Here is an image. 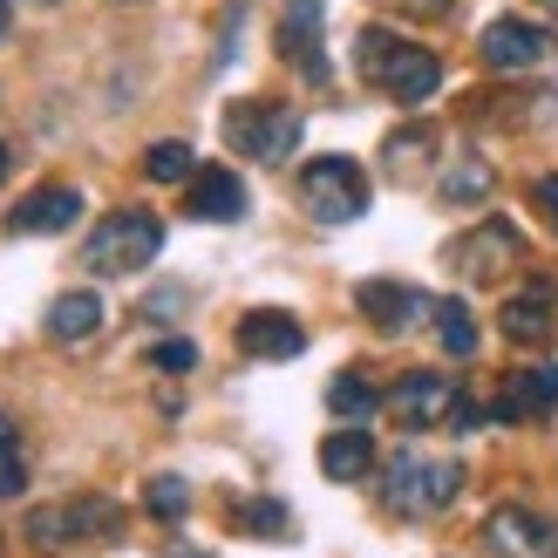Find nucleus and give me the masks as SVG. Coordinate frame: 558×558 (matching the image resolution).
I'll return each mask as SVG.
<instances>
[{"instance_id":"f257e3e1","label":"nucleus","mask_w":558,"mask_h":558,"mask_svg":"<svg viewBox=\"0 0 558 558\" xmlns=\"http://www.w3.org/2000/svg\"><path fill=\"white\" fill-rule=\"evenodd\" d=\"M354 69H361L368 89H381L388 102H402V109L429 102L442 89V62H436V54L402 41V35H388V27H361V35H354Z\"/></svg>"},{"instance_id":"f03ea898","label":"nucleus","mask_w":558,"mask_h":558,"mask_svg":"<svg viewBox=\"0 0 558 558\" xmlns=\"http://www.w3.org/2000/svg\"><path fill=\"white\" fill-rule=\"evenodd\" d=\"M463 490V463L457 457H423V450H402L381 477V505L396 518H436L450 511Z\"/></svg>"},{"instance_id":"7ed1b4c3","label":"nucleus","mask_w":558,"mask_h":558,"mask_svg":"<svg viewBox=\"0 0 558 558\" xmlns=\"http://www.w3.org/2000/svg\"><path fill=\"white\" fill-rule=\"evenodd\" d=\"M157 253H163V218L130 205V211H109L102 226L89 232V245H82V266L102 272V279H130V272H144Z\"/></svg>"},{"instance_id":"20e7f679","label":"nucleus","mask_w":558,"mask_h":558,"mask_svg":"<svg viewBox=\"0 0 558 558\" xmlns=\"http://www.w3.org/2000/svg\"><path fill=\"white\" fill-rule=\"evenodd\" d=\"M300 109H287V102H272V96H259V102H232L226 109V144L239 150V157H253V163H287L293 150H300Z\"/></svg>"},{"instance_id":"39448f33","label":"nucleus","mask_w":558,"mask_h":558,"mask_svg":"<svg viewBox=\"0 0 558 558\" xmlns=\"http://www.w3.org/2000/svg\"><path fill=\"white\" fill-rule=\"evenodd\" d=\"M300 205H306V218H320V226H354V218L368 211V171H361L354 157H314L300 171Z\"/></svg>"},{"instance_id":"423d86ee","label":"nucleus","mask_w":558,"mask_h":558,"mask_svg":"<svg viewBox=\"0 0 558 558\" xmlns=\"http://www.w3.org/2000/svg\"><path fill=\"white\" fill-rule=\"evenodd\" d=\"M477 54L490 75H538L551 54H558V35L545 21H524V14H497L484 35H477Z\"/></svg>"},{"instance_id":"0eeeda50","label":"nucleus","mask_w":558,"mask_h":558,"mask_svg":"<svg viewBox=\"0 0 558 558\" xmlns=\"http://www.w3.org/2000/svg\"><path fill=\"white\" fill-rule=\"evenodd\" d=\"M524 266V232L511 218H484V226H470V239L457 245V272L470 287H497V279H511Z\"/></svg>"},{"instance_id":"6e6552de","label":"nucleus","mask_w":558,"mask_h":558,"mask_svg":"<svg viewBox=\"0 0 558 558\" xmlns=\"http://www.w3.org/2000/svg\"><path fill=\"white\" fill-rule=\"evenodd\" d=\"M123 524V511L109 505V497H82V505H41V511H27V545H41V551H54V545H75V538H89V532H117Z\"/></svg>"},{"instance_id":"1a4fd4ad","label":"nucleus","mask_w":558,"mask_h":558,"mask_svg":"<svg viewBox=\"0 0 558 558\" xmlns=\"http://www.w3.org/2000/svg\"><path fill=\"white\" fill-rule=\"evenodd\" d=\"M484 545L497 558H558V524L532 505H497L484 518Z\"/></svg>"},{"instance_id":"9d476101","label":"nucleus","mask_w":558,"mask_h":558,"mask_svg":"<svg viewBox=\"0 0 558 558\" xmlns=\"http://www.w3.org/2000/svg\"><path fill=\"white\" fill-rule=\"evenodd\" d=\"M245 178L226 171V163H198V178L184 184V218H198V226H239L245 218Z\"/></svg>"},{"instance_id":"9b49d317","label":"nucleus","mask_w":558,"mask_h":558,"mask_svg":"<svg viewBox=\"0 0 558 558\" xmlns=\"http://www.w3.org/2000/svg\"><path fill=\"white\" fill-rule=\"evenodd\" d=\"M354 306H361V314H368L381 333H415L423 320H436V300L415 293V287H402V279H368V287L354 293Z\"/></svg>"},{"instance_id":"f8f14e48","label":"nucleus","mask_w":558,"mask_h":558,"mask_svg":"<svg viewBox=\"0 0 558 558\" xmlns=\"http://www.w3.org/2000/svg\"><path fill=\"white\" fill-rule=\"evenodd\" d=\"M320 27H327V0H287V14H279V54H287L306 82H327Z\"/></svg>"},{"instance_id":"ddd939ff","label":"nucleus","mask_w":558,"mask_h":558,"mask_svg":"<svg viewBox=\"0 0 558 558\" xmlns=\"http://www.w3.org/2000/svg\"><path fill=\"white\" fill-rule=\"evenodd\" d=\"M75 218H82V191L75 184H41L8 211V232L14 239H54V232H69Z\"/></svg>"},{"instance_id":"4468645a","label":"nucleus","mask_w":558,"mask_h":558,"mask_svg":"<svg viewBox=\"0 0 558 558\" xmlns=\"http://www.w3.org/2000/svg\"><path fill=\"white\" fill-rule=\"evenodd\" d=\"M388 409H396L409 429H429V423H442V415L457 409V381L436 375V368H415V375H402L388 388Z\"/></svg>"},{"instance_id":"2eb2a0df","label":"nucleus","mask_w":558,"mask_h":558,"mask_svg":"<svg viewBox=\"0 0 558 558\" xmlns=\"http://www.w3.org/2000/svg\"><path fill=\"white\" fill-rule=\"evenodd\" d=\"M239 348L253 361H293V354H306V327L287 306H253V314L239 320Z\"/></svg>"},{"instance_id":"dca6fc26","label":"nucleus","mask_w":558,"mask_h":558,"mask_svg":"<svg viewBox=\"0 0 558 558\" xmlns=\"http://www.w3.org/2000/svg\"><path fill=\"white\" fill-rule=\"evenodd\" d=\"M551 409H558V368L551 361H532V368L505 375V396H497V415H505V423H538Z\"/></svg>"},{"instance_id":"f3484780","label":"nucleus","mask_w":558,"mask_h":558,"mask_svg":"<svg viewBox=\"0 0 558 558\" xmlns=\"http://www.w3.org/2000/svg\"><path fill=\"white\" fill-rule=\"evenodd\" d=\"M551 306H558V287H551V279H524V293L505 300L497 327H505L518 348H538V341H551Z\"/></svg>"},{"instance_id":"a211bd4d","label":"nucleus","mask_w":558,"mask_h":558,"mask_svg":"<svg viewBox=\"0 0 558 558\" xmlns=\"http://www.w3.org/2000/svg\"><path fill=\"white\" fill-rule=\"evenodd\" d=\"M368 470H375V436L361 429V423L333 429V436L320 442V477H327V484H361Z\"/></svg>"},{"instance_id":"6ab92c4d","label":"nucleus","mask_w":558,"mask_h":558,"mask_svg":"<svg viewBox=\"0 0 558 558\" xmlns=\"http://www.w3.org/2000/svg\"><path fill=\"white\" fill-rule=\"evenodd\" d=\"M96 333H102V300L89 287H75L48 306V341L54 348H82V341H96Z\"/></svg>"},{"instance_id":"aec40b11","label":"nucleus","mask_w":558,"mask_h":558,"mask_svg":"<svg viewBox=\"0 0 558 558\" xmlns=\"http://www.w3.org/2000/svg\"><path fill=\"white\" fill-rule=\"evenodd\" d=\"M490 191H497V171H490L484 157H457V163H442V178H436V198L457 205V211L463 205H484Z\"/></svg>"},{"instance_id":"412c9836","label":"nucleus","mask_w":558,"mask_h":558,"mask_svg":"<svg viewBox=\"0 0 558 558\" xmlns=\"http://www.w3.org/2000/svg\"><path fill=\"white\" fill-rule=\"evenodd\" d=\"M436 341L450 361H477L484 348V333H477V314H470L463 300H436Z\"/></svg>"},{"instance_id":"4be33fe9","label":"nucleus","mask_w":558,"mask_h":558,"mask_svg":"<svg viewBox=\"0 0 558 558\" xmlns=\"http://www.w3.org/2000/svg\"><path fill=\"white\" fill-rule=\"evenodd\" d=\"M429 157H436V130H429V123H409V130H396V136L381 144V163H388L396 178H415Z\"/></svg>"},{"instance_id":"5701e85b","label":"nucleus","mask_w":558,"mask_h":558,"mask_svg":"<svg viewBox=\"0 0 558 558\" xmlns=\"http://www.w3.org/2000/svg\"><path fill=\"white\" fill-rule=\"evenodd\" d=\"M327 409L341 415V423H368V415L381 409V396H375V381H368V375H354V368H348V375H333V381H327Z\"/></svg>"},{"instance_id":"b1692460","label":"nucleus","mask_w":558,"mask_h":558,"mask_svg":"<svg viewBox=\"0 0 558 558\" xmlns=\"http://www.w3.org/2000/svg\"><path fill=\"white\" fill-rule=\"evenodd\" d=\"M144 178H150V184H191V178H198V157H191V144L163 136V144L144 150Z\"/></svg>"},{"instance_id":"393cba45","label":"nucleus","mask_w":558,"mask_h":558,"mask_svg":"<svg viewBox=\"0 0 558 558\" xmlns=\"http://www.w3.org/2000/svg\"><path fill=\"white\" fill-rule=\"evenodd\" d=\"M232 524L239 532H259V538H287V505L279 497H245V505H232Z\"/></svg>"},{"instance_id":"a878e982","label":"nucleus","mask_w":558,"mask_h":558,"mask_svg":"<svg viewBox=\"0 0 558 558\" xmlns=\"http://www.w3.org/2000/svg\"><path fill=\"white\" fill-rule=\"evenodd\" d=\"M21 490H27V457H21L14 423L0 415V505H8V497H21Z\"/></svg>"},{"instance_id":"bb28decb","label":"nucleus","mask_w":558,"mask_h":558,"mask_svg":"<svg viewBox=\"0 0 558 558\" xmlns=\"http://www.w3.org/2000/svg\"><path fill=\"white\" fill-rule=\"evenodd\" d=\"M144 505H150V518H163V524H178V518L191 511V484H184V477H150V490H144Z\"/></svg>"},{"instance_id":"cd10ccee","label":"nucleus","mask_w":558,"mask_h":558,"mask_svg":"<svg viewBox=\"0 0 558 558\" xmlns=\"http://www.w3.org/2000/svg\"><path fill=\"white\" fill-rule=\"evenodd\" d=\"M150 368H163V375H191V368H198V341H157V348H150Z\"/></svg>"},{"instance_id":"c85d7f7f","label":"nucleus","mask_w":558,"mask_h":558,"mask_svg":"<svg viewBox=\"0 0 558 558\" xmlns=\"http://www.w3.org/2000/svg\"><path fill=\"white\" fill-rule=\"evenodd\" d=\"M532 205L551 218V232H558V178H538V184H532Z\"/></svg>"},{"instance_id":"c756f323","label":"nucleus","mask_w":558,"mask_h":558,"mask_svg":"<svg viewBox=\"0 0 558 558\" xmlns=\"http://www.w3.org/2000/svg\"><path fill=\"white\" fill-rule=\"evenodd\" d=\"M8 171H14V150H8V144H0V178H8Z\"/></svg>"},{"instance_id":"7c9ffc66","label":"nucleus","mask_w":558,"mask_h":558,"mask_svg":"<svg viewBox=\"0 0 558 558\" xmlns=\"http://www.w3.org/2000/svg\"><path fill=\"white\" fill-rule=\"evenodd\" d=\"M0 35H8V0H0Z\"/></svg>"},{"instance_id":"2f4dec72","label":"nucleus","mask_w":558,"mask_h":558,"mask_svg":"<svg viewBox=\"0 0 558 558\" xmlns=\"http://www.w3.org/2000/svg\"><path fill=\"white\" fill-rule=\"evenodd\" d=\"M551 14H558V0H551Z\"/></svg>"}]
</instances>
